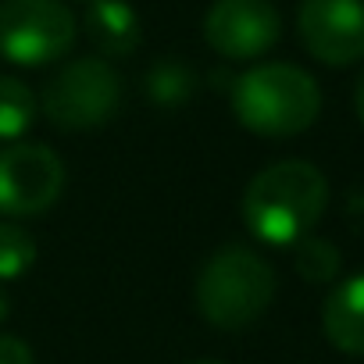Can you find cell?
Masks as SVG:
<instances>
[{
	"instance_id": "9a60e30c",
	"label": "cell",
	"mask_w": 364,
	"mask_h": 364,
	"mask_svg": "<svg viewBox=\"0 0 364 364\" xmlns=\"http://www.w3.org/2000/svg\"><path fill=\"white\" fill-rule=\"evenodd\" d=\"M0 364H36V357L18 336H0Z\"/></svg>"
},
{
	"instance_id": "8992f818",
	"label": "cell",
	"mask_w": 364,
	"mask_h": 364,
	"mask_svg": "<svg viewBox=\"0 0 364 364\" xmlns=\"http://www.w3.org/2000/svg\"><path fill=\"white\" fill-rule=\"evenodd\" d=\"M65 190V164L43 143H11L0 150V215L33 218L58 204Z\"/></svg>"
},
{
	"instance_id": "6da1fadb",
	"label": "cell",
	"mask_w": 364,
	"mask_h": 364,
	"mask_svg": "<svg viewBox=\"0 0 364 364\" xmlns=\"http://www.w3.org/2000/svg\"><path fill=\"white\" fill-rule=\"evenodd\" d=\"M328 204V182L311 161H275L250 178L243 193L247 229L272 247H296Z\"/></svg>"
},
{
	"instance_id": "ba28073f",
	"label": "cell",
	"mask_w": 364,
	"mask_h": 364,
	"mask_svg": "<svg viewBox=\"0 0 364 364\" xmlns=\"http://www.w3.org/2000/svg\"><path fill=\"white\" fill-rule=\"evenodd\" d=\"M296 29L321 65H353L364 58V0H304Z\"/></svg>"
},
{
	"instance_id": "7c38bea8",
	"label": "cell",
	"mask_w": 364,
	"mask_h": 364,
	"mask_svg": "<svg viewBox=\"0 0 364 364\" xmlns=\"http://www.w3.org/2000/svg\"><path fill=\"white\" fill-rule=\"evenodd\" d=\"M36 261V240L26 225L0 222V282L22 279Z\"/></svg>"
},
{
	"instance_id": "7a4b0ae2",
	"label": "cell",
	"mask_w": 364,
	"mask_h": 364,
	"mask_svg": "<svg viewBox=\"0 0 364 364\" xmlns=\"http://www.w3.org/2000/svg\"><path fill=\"white\" fill-rule=\"evenodd\" d=\"M232 111L243 129L264 139H289L314 125L321 111L318 82L286 61L257 65L232 86Z\"/></svg>"
},
{
	"instance_id": "9c48e42d",
	"label": "cell",
	"mask_w": 364,
	"mask_h": 364,
	"mask_svg": "<svg viewBox=\"0 0 364 364\" xmlns=\"http://www.w3.org/2000/svg\"><path fill=\"white\" fill-rule=\"evenodd\" d=\"M321 328L336 350L364 357V272L343 279L325 296Z\"/></svg>"
},
{
	"instance_id": "e0dca14e",
	"label": "cell",
	"mask_w": 364,
	"mask_h": 364,
	"mask_svg": "<svg viewBox=\"0 0 364 364\" xmlns=\"http://www.w3.org/2000/svg\"><path fill=\"white\" fill-rule=\"evenodd\" d=\"M8 318V296H4V289H0V321Z\"/></svg>"
},
{
	"instance_id": "5b68a950",
	"label": "cell",
	"mask_w": 364,
	"mask_h": 364,
	"mask_svg": "<svg viewBox=\"0 0 364 364\" xmlns=\"http://www.w3.org/2000/svg\"><path fill=\"white\" fill-rule=\"evenodd\" d=\"M75 43V15L61 0H0V54L26 68L65 58Z\"/></svg>"
},
{
	"instance_id": "2e32d148",
	"label": "cell",
	"mask_w": 364,
	"mask_h": 364,
	"mask_svg": "<svg viewBox=\"0 0 364 364\" xmlns=\"http://www.w3.org/2000/svg\"><path fill=\"white\" fill-rule=\"evenodd\" d=\"M353 107H357V118L364 122V72L357 75V86H353Z\"/></svg>"
},
{
	"instance_id": "ac0fdd59",
	"label": "cell",
	"mask_w": 364,
	"mask_h": 364,
	"mask_svg": "<svg viewBox=\"0 0 364 364\" xmlns=\"http://www.w3.org/2000/svg\"><path fill=\"white\" fill-rule=\"evenodd\" d=\"M190 364H225V360H215V357H208V360H190Z\"/></svg>"
},
{
	"instance_id": "277c9868",
	"label": "cell",
	"mask_w": 364,
	"mask_h": 364,
	"mask_svg": "<svg viewBox=\"0 0 364 364\" xmlns=\"http://www.w3.org/2000/svg\"><path fill=\"white\" fill-rule=\"evenodd\" d=\"M40 107L65 132L97 129L122 107V75L100 58H79L43 86Z\"/></svg>"
},
{
	"instance_id": "52a82bcc",
	"label": "cell",
	"mask_w": 364,
	"mask_h": 364,
	"mask_svg": "<svg viewBox=\"0 0 364 364\" xmlns=\"http://www.w3.org/2000/svg\"><path fill=\"white\" fill-rule=\"evenodd\" d=\"M282 36L272 0H215L204 15V40L225 61H254Z\"/></svg>"
},
{
	"instance_id": "5bb4252c",
	"label": "cell",
	"mask_w": 364,
	"mask_h": 364,
	"mask_svg": "<svg viewBox=\"0 0 364 364\" xmlns=\"http://www.w3.org/2000/svg\"><path fill=\"white\" fill-rule=\"evenodd\" d=\"M146 90L157 104H182L193 90V72L182 61H157L146 75Z\"/></svg>"
},
{
	"instance_id": "4fadbf2b",
	"label": "cell",
	"mask_w": 364,
	"mask_h": 364,
	"mask_svg": "<svg viewBox=\"0 0 364 364\" xmlns=\"http://www.w3.org/2000/svg\"><path fill=\"white\" fill-rule=\"evenodd\" d=\"M296 272L307 279V282H332L339 275V250L328 243V240H314V236H304L296 243Z\"/></svg>"
},
{
	"instance_id": "30bf717a",
	"label": "cell",
	"mask_w": 364,
	"mask_h": 364,
	"mask_svg": "<svg viewBox=\"0 0 364 364\" xmlns=\"http://www.w3.org/2000/svg\"><path fill=\"white\" fill-rule=\"evenodd\" d=\"M82 29L86 40L107 58H129L143 40L139 15L132 11L129 0H90Z\"/></svg>"
},
{
	"instance_id": "8fae6325",
	"label": "cell",
	"mask_w": 364,
	"mask_h": 364,
	"mask_svg": "<svg viewBox=\"0 0 364 364\" xmlns=\"http://www.w3.org/2000/svg\"><path fill=\"white\" fill-rule=\"evenodd\" d=\"M36 111L40 104L22 79L0 75V139L15 143L18 136H26L36 122Z\"/></svg>"
},
{
	"instance_id": "3957f363",
	"label": "cell",
	"mask_w": 364,
	"mask_h": 364,
	"mask_svg": "<svg viewBox=\"0 0 364 364\" xmlns=\"http://www.w3.org/2000/svg\"><path fill=\"white\" fill-rule=\"evenodd\" d=\"M197 311L225 332H243L264 318L275 300V268L250 247L215 250L193 286Z\"/></svg>"
}]
</instances>
